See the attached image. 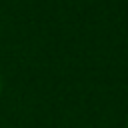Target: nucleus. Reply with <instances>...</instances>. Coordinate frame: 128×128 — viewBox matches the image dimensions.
I'll return each mask as SVG.
<instances>
[{"mask_svg": "<svg viewBox=\"0 0 128 128\" xmlns=\"http://www.w3.org/2000/svg\"><path fill=\"white\" fill-rule=\"evenodd\" d=\"M0 94H2V78H0Z\"/></svg>", "mask_w": 128, "mask_h": 128, "instance_id": "obj_1", "label": "nucleus"}, {"mask_svg": "<svg viewBox=\"0 0 128 128\" xmlns=\"http://www.w3.org/2000/svg\"><path fill=\"white\" fill-rule=\"evenodd\" d=\"M126 128H128V126H126Z\"/></svg>", "mask_w": 128, "mask_h": 128, "instance_id": "obj_2", "label": "nucleus"}]
</instances>
